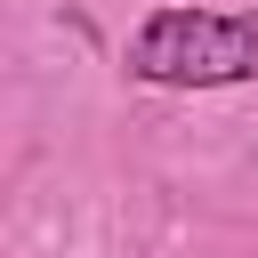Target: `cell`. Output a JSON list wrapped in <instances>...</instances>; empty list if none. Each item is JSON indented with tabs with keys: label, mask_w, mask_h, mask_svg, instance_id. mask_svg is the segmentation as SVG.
<instances>
[{
	"label": "cell",
	"mask_w": 258,
	"mask_h": 258,
	"mask_svg": "<svg viewBox=\"0 0 258 258\" xmlns=\"http://www.w3.org/2000/svg\"><path fill=\"white\" fill-rule=\"evenodd\" d=\"M129 81H145V89L258 81V8H153L129 32Z\"/></svg>",
	"instance_id": "obj_1"
}]
</instances>
